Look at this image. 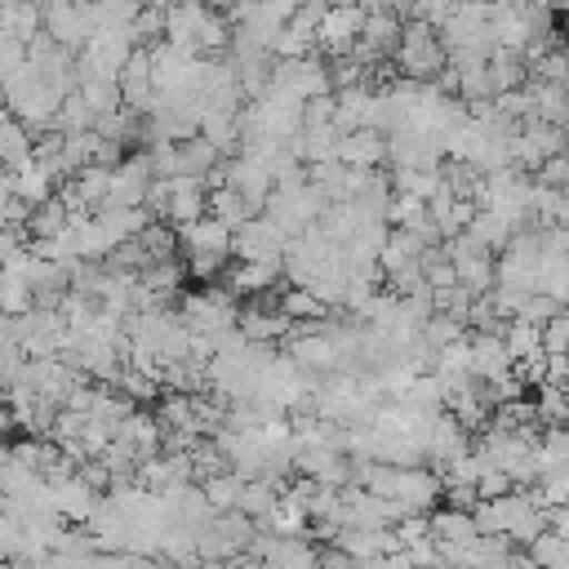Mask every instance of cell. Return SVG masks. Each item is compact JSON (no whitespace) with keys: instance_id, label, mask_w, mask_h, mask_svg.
Wrapping results in <instances>:
<instances>
[{"instance_id":"cell-1","label":"cell","mask_w":569,"mask_h":569,"mask_svg":"<svg viewBox=\"0 0 569 569\" xmlns=\"http://www.w3.org/2000/svg\"><path fill=\"white\" fill-rule=\"evenodd\" d=\"M396 67H400L413 84H431V76L449 67V53H445V44H440V31L427 27V22H409V27L400 31Z\"/></svg>"},{"instance_id":"cell-2","label":"cell","mask_w":569,"mask_h":569,"mask_svg":"<svg viewBox=\"0 0 569 569\" xmlns=\"http://www.w3.org/2000/svg\"><path fill=\"white\" fill-rule=\"evenodd\" d=\"M231 253L240 258V262H267V267H284V253H289V236L267 218V213H258V218H249L236 236H231Z\"/></svg>"},{"instance_id":"cell-3","label":"cell","mask_w":569,"mask_h":569,"mask_svg":"<svg viewBox=\"0 0 569 569\" xmlns=\"http://www.w3.org/2000/svg\"><path fill=\"white\" fill-rule=\"evenodd\" d=\"M365 18L369 9H356V4H338L325 13L320 31H316V53H329V58H351L356 53V40L365 31Z\"/></svg>"},{"instance_id":"cell-4","label":"cell","mask_w":569,"mask_h":569,"mask_svg":"<svg viewBox=\"0 0 569 569\" xmlns=\"http://www.w3.org/2000/svg\"><path fill=\"white\" fill-rule=\"evenodd\" d=\"M471 373L485 387H493V382L516 373V360H511L502 333H471Z\"/></svg>"},{"instance_id":"cell-5","label":"cell","mask_w":569,"mask_h":569,"mask_svg":"<svg viewBox=\"0 0 569 569\" xmlns=\"http://www.w3.org/2000/svg\"><path fill=\"white\" fill-rule=\"evenodd\" d=\"M382 160H387V133L356 129V133H342L338 138V164L360 169V173H373V164H382Z\"/></svg>"},{"instance_id":"cell-6","label":"cell","mask_w":569,"mask_h":569,"mask_svg":"<svg viewBox=\"0 0 569 569\" xmlns=\"http://www.w3.org/2000/svg\"><path fill=\"white\" fill-rule=\"evenodd\" d=\"M236 329L244 333V342H258V347H271L276 338H289V329H293V320L276 307H240V320H236Z\"/></svg>"},{"instance_id":"cell-7","label":"cell","mask_w":569,"mask_h":569,"mask_svg":"<svg viewBox=\"0 0 569 569\" xmlns=\"http://www.w3.org/2000/svg\"><path fill=\"white\" fill-rule=\"evenodd\" d=\"M53 169L49 164H40L36 156L22 164V169H13V196L27 204V209H40V204H49L53 200Z\"/></svg>"},{"instance_id":"cell-8","label":"cell","mask_w":569,"mask_h":569,"mask_svg":"<svg viewBox=\"0 0 569 569\" xmlns=\"http://www.w3.org/2000/svg\"><path fill=\"white\" fill-rule=\"evenodd\" d=\"M427 525H431V538H436L440 547H462V542H476V538H480L471 511H453V507H445V511H431Z\"/></svg>"},{"instance_id":"cell-9","label":"cell","mask_w":569,"mask_h":569,"mask_svg":"<svg viewBox=\"0 0 569 569\" xmlns=\"http://www.w3.org/2000/svg\"><path fill=\"white\" fill-rule=\"evenodd\" d=\"M67 227H71V213H67V204H62L58 196H53L49 204L31 209V218H27V236H31L36 244H49V240H58Z\"/></svg>"},{"instance_id":"cell-10","label":"cell","mask_w":569,"mask_h":569,"mask_svg":"<svg viewBox=\"0 0 569 569\" xmlns=\"http://www.w3.org/2000/svg\"><path fill=\"white\" fill-rule=\"evenodd\" d=\"M467 236H476L489 253L493 249H507L511 240H516V227L502 218V213H489V209H476V218H471V227H467Z\"/></svg>"},{"instance_id":"cell-11","label":"cell","mask_w":569,"mask_h":569,"mask_svg":"<svg viewBox=\"0 0 569 569\" xmlns=\"http://www.w3.org/2000/svg\"><path fill=\"white\" fill-rule=\"evenodd\" d=\"M200 489H204V502H209V511H213V516H227V511H236V507H240V489H244V476H236V471H222V476L204 480Z\"/></svg>"},{"instance_id":"cell-12","label":"cell","mask_w":569,"mask_h":569,"mask_svg":"<svg viewBox=\"0 0 569 569\" xmlns=\"http://www.w3.org/2000/svg\"><path fill=\"white\" fill-rule=\"evenodd\" d=\"M76 93L84 98V107L93 111V120L116 116V111L124 107V98H120V84H116V80H80V89H76Z\"/></svg>"},{"instance_id":"cell-13","label":"cell","mask_w":569,"mask_h":569,"mask_svg":"<svg viewBox=\"0 0 569 569\" xmlns=\"http://www.w3.org/2000/svg\"><path fill=\"white\" fill-rule=\"evenodd\" d=\"M276 276H280V267H267V262H240V267L227 276V284H231V293H262L267 284H276Z\"/></svg>"},{"instance_id":"cell-14","label":"cell","mask_w":569,"mask_h":569,"mask_svg":"<svg viewBox=\"0 0 569 569\" xmlns=\"http://www.w3.org/2000/svg\"><path fill=\"white\" fill-rule=\"evenodd\" d=\"M502 342H507V351H511L516 365L529 360V356H542V351H547V347H542V329H533V325H525V320H511L507 333H502Z\"/></svg>"},{"instance_id":"cell-15","label":"cell","mask_w":569,"mask_h":569,"mask_svg":"<svg viewBox=\"0 0 569 569\" xmlns=\"http://www.w3.org/2000/svg\"><path fill=\"white\" fill-rule=\"evenodd\" d=\"M182 276H187V267H182L178 258H169V262H156V267H147L138 280H142V289H151L156 298H169V293L182 284Z\"/></svg>"},{"instance_id":"cell-16","label":"cell","mask_w":569,"mask_h":569,"mask_svg":"<svg viewBox=\"0 0 569 569\" xmlns=\"http://www.w3.org/2000/svg\"><path fill=\"white\" fill-rule=\"evenodd\" d=\"M280 311H284L289 320H320V316H325V302H320L311 289H293V284H289V289L280 293Z\"/></svg>"},{"instance_id":"cell-17","label":"cell","mask_w":569,"mask_h":569,"mask_svg":"<svg viewBox=\"0 0 569 569\" xmlns=\"http://www.w3.org/2000/svg\"><path fill=\"white\" fill-rule=\"evenodd\" d=\"M538 187H551V191H569V151L551 156V160L538 169Z\"/></svg>"},{"instance_id":"cell-18","label":"cell","mask_w":569,"mask_h":569,"mask_svg":"<svg viewBox=\"0 0 569 569\" xmlns=\"http://www.w3.org/2000/svg\"><path fill=\"white\" fill-rule=\"evenodd\" d=\"M18 204V196H13V173L9 169H0V227L9 222V209Z\"/></svg>"},{"instance_id":"cell-19","label":"cell","mask_w":569,"mask_h":569,"mask_svg":"<svg viewBox=\"0 0 569 569\" xmlns=\"http://www.w3.org/2000/svg\"><path fill=\"white\" fill-rule=\"evenodd\" d=\"M4 427H9V413H4V409H0V436H4Z\"/></svg>"}]
</instances>
